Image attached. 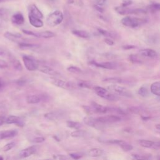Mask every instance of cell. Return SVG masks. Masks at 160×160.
Instances as JSON below:
<instances>
[{"mask_svg": "<svg viewBox=\"0 0 160 160\" xmlns=\"http://www.w3.org/2000/svg\"><path fill=\"white\" fill-rule=\"evenodd\" d=\"M63 20V15L60 11H55L53 13H50L47 18L46 23L51 27L56 26L62 23Z\"/></svg>", "mask_w": 160, "mask_h": 160, "instance_id": "1", "label": "cell"}, {"mask_svg": "<svg viewBox=\"0 0 160 160\" xmlns=\"http://www.w3.org/2000/svg\"><path fill=\"white\" fill-rule=\"evenodd\" d=\"M95 93H97L99 97L108 100L109 101H117L119 100L118 95L114 93H111L106 89L101 87H95L94 88Z\"/></svg>", "mask_w": 160, "mask_h": 160, "instance_id": "2", "label": "cell"}, {"mask_svg": "<svg viewBox=\"0 0 160 160\" xmlns=\"http://www.w3.org/2000/svg\"><path fill=\"white\" fill-rule=\"evenodd\" d=\"M49 82L52 84H53L55 86H56L59 88L65 89V90H73L75 88L76 86L75 84L67 81H64L62 80H59L56 78H49Z\"/></svg>", "mask_w": 160, "mask_h": 160, "instance_id": "3", "label": "cell"}, {"mask_svg": "<svg viewBox=\"0 0 160 160\" xmlns=\"http://www.w3.org/2000/svg\"><path fill=\"white\" fill-rule=\"evenodd\" d=\"M108 89L114 94L116 95H120L122 97H126L128 98L133 97L132 93L124 87H123L120 85H117L114 84L113 85H110L108 87Z\"/></svg>", "mask_w": 160, "mask_h": 160, "instance_id": "4", "label": "cell"}, {"mask_svg": "<svg viewBox=\"0 0 160 160\" xmlns=\"http://www.w3.org/2000/svg\"><path fill=\"white\" fill-rule=\"evenodd\" d=\"M145 23V21L137 18H133L130 16H126L121 19V23L127 27L136 28Z\"/></svg>", "mask_w": 160, "mask_h": 160, "instance_id": "5", "label": "cell"}, {"mask_svg": "<svg viewBox=\"0 0 160 160\" xmlns=\"http://www.w3.org/2000/svg\"><path fill=\"white\" fill-rule=\"evenodd\" d=\"M23 61L26 68L28 71H33L38 70L39 63L33 57L25 55L23 56Z\"/></svg>", "mask_w": 160, "mask_h": 160, "instance_id": "6", "label": "cell"}, {"mask_svg": "<svg viewBox=\"0 0 160 160\" xmlns=\"http://www.w3.org/2000/svg\"><path fill=\"white\" fill-rule=\"evenodd\" d=\"M91 110L93 113H99V114H106L108 112L116 111V110L110 108L106 106H104L101 104L97 103V102H92L91 103Z\"/></svg>", "mask_w": 160, "mask_h": 160, "instance_id": "7", "label": "cell"}, {"mask_svg": "<svg viewBox=\"0 0 160 160\" xmlns=\"http://www.w3.org/2000/svg\"><path fill=\"white\" fill-rule=\"evenodd\" d=\"M97 119L99 122L104 125L106 124H111L118 122L121 120L120 116L116 115H106L104 116L98 117Z\"/></svg>", "mask_w": 160, "mask_h": 160, "instance_id": "8", "label": "cell"}, {"mask_svg": "<svg viewBox=\"0 0 160 160\" xmlns=\"http://www.w3.org/2000/svg\"><path fill=\"white\" fill-rule=\"evenodd\" d=\"M83 121L84 122V123L87 124L89 126L93 127L94 128L96 129H101L103 128V126L104 124L101 123L100 122H99L97 118H93V117H90V116H87L85 117V118H83Z\"/></svg>", "mask_w": 160, "mask_h": 160, "instance_id": "9", "label": "cell"}, {"mask_svg": "<svg viewBox=\"0 0 160 160\" xmlns=\"http://www.w3.org/2000/svg\"><path fill=\"white\" fill-rule=\"evenodd\" d=\"M90 64L94 66L103 68V69H106V70H114V69H116L117 67V64L113 62L98 63L97 61H92L90 62Z\"/></svg>", "mask_w": 160, "mask_h": 160, "instance_id": "10", "label": "cell"}, {"mask_svg": "<svg viewBox=\"0 0 160 160\" xmlns=\"http://www.w3.org/2000/svg\"><path fill=\"white\" fill-rule=\"evenodd\" d=\"M116 11L120 15H128V14H134V13H145L146 12L143 9H131L128 8L127 7H116L115 8Z\"/></svg>", "mask_w": 160, "mask_h": 160, "instance_id": "11", "label": "cell"}, {"mask_svg": "<svg viewBox=\"0 0 160 160\" xmlns=\"http://www.w3.org/2000/svg\"><path fill=\"white\" fill-rule=\"evenodd\" d=\"M36 151H37V147L36 146H31L25 149H23L22 150H21L19 152L18 155L21 158H25L35 154L36 152Z\"/></svg>", "mask_w": 160, "mask_h": 160, "instance_id": "12", "label": "cell"}, {"mask_svg": "<svg viewBox=\"0 0 160 160\" xmlns=\"http://www.w3.org/2000/svg\"><path fill=\"white\" fill-rule=\"evenodd\" d=\"M38 70H39L43 73L48 74V75H50L52 77H58L60 75V73H58V71H56L55 70H53L51 67H49V66H46V65H41L40 66L39 65Z\"/></svg>", "mask_w": 160, "mask_h": 160, "instance_id": "13", "label": "cell"}, {"mask_svg": "<svg viewBox=\"0 0 160 160\" xmlns=\"http://www.w3.org/2000/svg\"><path fill=\"white\" fill-rule=\"evenodd\" d=\"M5 122L7 124H16L18 126L23 127L25 123L23 120L21 118L16 116H9L6 119H5Z\"/></svg>", "mask_w": 160, "mask_h": 160, "instance_id": "14", "label": "cell"}, {"mask_svg": "<svg viewBox=\"0 0 160 160\" xmlns=\"http://www.w3.org/2000/svg\"><path fill=\"white\" fill-rule=\"evenodd\" d=\"M18 134V131L16 130H6L0 132V140L12 139Z\"/></svg>", "mask_w": 160, "mask_h": 160, "instance_id": "15", "label": "cell"}, {"mask_svg": "<svg viewBox=\"0 0 160 160\" xmlns=\"http://www.w3.org/2000/svg\"><path fill=\"white\" fill-rule=\"evenodd\" d=\"M139 143L140 145L144 148H154V149H159V142H153L150 140H139Z\"/></svg>", "mask_w": 160, "mask_h": 160, "instance_id": "16", "label": "cell"}, {"mask_svg": "<svg viewBox=\"0 0 160 160\" xmlns=\"http://www.w3.org/2000/svg\"><path fill=\"white\" fill-rule=\"evenodd\" d=\"M139 53L143 56L150 58H155L158 56L157 52L155 50L150 48L141 49L139 51Z\"/></svg>", "mask_w": 160, "mask_h": 160, "instance_id": "17", "label": "cell"}, {"mask_svg": "<svg viewBox=\"0 0 160 160\" xmlns=\"http://www.w3.org/2000/svg\"><path fill=\"white\" fill-rule=\"evenodd\" d=\"M5 37L7 39H8L9 40L17 43H21V42H23L22 41L23 38L22 36L19 34H13L10 33V32H6L4 35Z\"/></svg>", "mask_w": 160, "mask_h": 160, "instance_id": "18", "label": "cell"}, {"mask_svg": "<svg viewBox=\"0 0 160 160\" xmlns=\"http://www.w3.org/2000/svg\"><path fill=\"white\" fill-rule=\"evenodd\" d=\"M29 21L30 24L35 28H41L43 26V22L40 18L35 17L29 14Z\"/></svg>", "mask_w": 160, "mask_h": 160, "instance_id": "19", "label": "cell"}, {"mask_svg": "<svg viewBox=\"0 0 160 160\" xmlns=\"http://www.w3.org/2000/svg\"><path fill=\"white\" fill-rule=\"evenodd\" d=\"M12 23L16 25H21L25 22V18L22 14L19 13H16L13 15L12 18Z\"/></svg>", "mask_w": 160, "mask_h": 160, "instance_id": "20", "label": "cell"}, {"mask_svg": "<svg viewBox=\"0 0 160 160\" xmlns=\"http://www.w3.org/2000/svg\"><path fill=\"white\" fill-rule=\"evenodd\" d=\"M29 14L32 16L40 19L43 18V15L42 13L40 12V10L35 5H31L29 7Z\"/></svg>", "mask_w": 160, "mask_h": 160, "instance_id": "21", "label": "cell"}, {"mask_svg": "<svg viewBox=\"0 0 160 160\" xmlns=\"http://www.w3.org/2000/svg\"><path fill=\"white\" fill-rule=\"evenodd\" d=\"M63 114L60 111H54L46 113L45 114V118L49 120H56L61 118Z\"/></svg>", "mask_w": 160, "mask_h": 160, "instance_id": "22", "label": "cell"}, {"mask_svg": "<svg viewBox=\"0 0 160 160\" xmlns=\"http://www.w3.org/2000/svg\"><path fill=\"white\" fill-rule=\"evenodd\" d=\"M72 33L79 38H81L83 39H88L90 37V35L87 31H84V30H73Z\"/></svg>", "mask_w": 160, "mask_h": 160, "instance_id": "23", "label": "cell"}, {"mask_svg": "<svg viewBox=\"0 0 160 160\" xmlns=\"http://www.w3.org/2000/svg\"><path fill=\"white\" fill-rule=\"evenodd\" d=\"M41 101V97L36 94L29 95L26 98V101L29 104H37Z\"/></svg>", "mask_w": 160, "mask_h": 160, "instance_id": "24", "label": "cell"}, {"mask_svg": "<svg viewBox=\"0 0 160 160\" xmlns=\"http://www.w3.org/2000/svg\"><path fill=\"white\" fill-rule=\"evenodd\" d=\"M18 45L20 48L23 49H35L39 48V45H38L27 43H25V42L19 43Z\"/></svg>", "mask_w": 160, "mask_h": 160, "instance_id": "25", "label": "cell"}, {"mask_svg": "<svg viewBox=\"0 0 160 160\" xmlns=\"http://www.w3.org/2000/svg\"><path fill=\"white\" fill-rule=\"evenodd\" d=\"M151 92L155 94L158 96L160 95V83L159 81H156L153 83L151 85Z\"/></svg>", "mask_w": 160, "mask_h": 160, "instance_id": "26", "label": "cell"}, {"mask_svg": "<svg viewBox=\"0 0 160 160\" xmlns=\"http://www.w3.org/2000/svg\"><path fill=\"white\" fill-rule=\"evenodd\" d=\"M103 153V150L100 148H93L88 151V155L91 157H99Z\"/></svg>", "mask_w": 160, "mask_h": 160, "instance_id": "27", "label": "cell"}, {"mask_svg": "<svg viewBox=\"0 0 160 160\" xmlns=\"http://www.w3.org/2000/svg\"><path fill=\"white\" fill-rule=\"evenodd\" d=\"M37 35H38V38L48 39L54 37L55 36V34L51 31H46L41 32V33H37Z\"/></svg>", "mask_w": 160, "mask_h": 160, "instance_id": "28", "label": "cell"}, {"mask_svg": "<svg viewBox=\"0 0 160 160\" xmlns=\"http://www.w3.org/2000/svg\"><path fill=\"white\" fill-rule=\"evenodd\" d=\"M118 145H119L124 151H130L133 150V146L123 140H120Z\"/></svg>", "mask_w": 160, "mask_h": 160, "instance_id": "29", "label": "cell"}, {"mask_svg": "<svg viewBox=\"0 0 160 160\" xmlns=\"http://www.w3.org/2000/svg\"><path fill=\"white\" fill-rule=\"evenodd\" d=\"M66 125L68 127L70 128L74 129V130H79V129H81L83 127L82 124H81L80 123L73 121H68L66 122Z\"/></svg>", "mask_w": 160, "mask_h": 160, "instance_id": "30", "label": "cell"}, {"mask_svg": "<svg viewBox=\"0 0 160 160\" xmlns=\"http://www.w3.org/2000/svg\"><path fill=\"white\" fill-rule=\"evenodd\" d=\"M87 134V133L83 130H81L80 129L77 130L71 133V136L74 138H82L86 136Z\"/></svg>", "mask_w": 160, "mask_h": 160, "instance_id": "31", "label": "cell"}, {"mask_svg": "<svg viewBox=\"0 0 160 160\" xmlns=\"http://www.w3.org/2000/svg\"><path fill=\"white\" fill-rule=\"evenodd\" d=\"M11 62H12V65L13 66L14 68L16 69L18 71H21L23 70V67L22 65H21V63L19 62V60H18L17 59L13 58L11 59Z\"/></svg>", "mask_w": 160, "mask_h": 160, "instance_id": "32", "label": "cell"}, {"mask_svg": "<svg viewBox=\"0 0 160 160\" xmlns=\"http://www.w3.org/2000/svg\"><path fill=\"white\" fill-rule=\"evenodd\" d=\"M77 86L83 88H91L92 85L90 83L86 81H79L77 83Z\"/></svg>", "mask_w": 160, "mask_h": 160, "instance_id": "33", "label": "cell"}, {"mask_svg": "<svg viewBox=\"0 0 160 160\" xmlns=\"http://www.w3.org/2000/svg\"><path fill=\"white\" fill-rule=\"evenodd\" d=\"M98 31L101 35H102L104 36H106L107 38H114V35L111 33V32H110L107 30L103 29L102 28H98Z\"/></svg>", "mask_w": 160, "mask_h": 160, "instance_id": "34", "label": "cell"}, {"mask_svg": "<svg viewBox=\"0 0 160 160\" xmlns=\"http://www.w3.org/2000/svg\"><path fill=\"white\" fill-rule=\"evenodd\" d=\"M103 82L106 83H110L113 84H116V83H121L123 82V80L120 78H108L104 79Z\"/></svg>", "mask_w": 160, "mask_h": 160, "instance_id": "35", "label": "cell"}, {"mask_svg": "<svg viewBox=\"0 0 160 160\" xmlns=\"http://www.w3.org/2000/svg\"><path fill=\"white\" fill-rule=\"evenodd\" d=\"M9 12L8 10L5 8H0V17L3 19H6L8 18Z\"/></svg>", "mask_w": 160, "mask_h": 160, "instance_id": "36", "label": "cell"}, {"mask_svg": "<svg viewBox=\"0 0 160 160\" xmlns=\"http://www.w3.org/2000/svg\"><path fill=\"white\" fill-rule=\"evenodd\" d=\"M138 94L143 97H148V95L149 94V91L146 87H142L139 89V90H138Z\"/></svg>", "mask_w": 160, "mask_h": 160, "instance_id": "37", "label": "cell"}, {"mask_svg": "<svg viewBox=\"0 0 160 160\" xmlns=\"http://www.w3.org/2000/svg\"><path fill=\"white\" fill-rule=\"evenodd\" d=\"M129 60L130 61H131L133 63H136V64H141L142 63V61L138 58V56L137 55H131L129 56Z\"/></svg>", "mask_w": 160, "mask_h": 160, "instance_id": "38", "label": "cell"}, {"mask_svg": "<svg viewBox=\"0 0 160 160\" xmlns=\"http://www.w3.org/2000/svg\"><path fill=\"white\" fill-rule=\"evenodd\" d=\"M67 70L70 72V73H74V74H80L81 73H82V70L77 67V66H71L70 67H68L67 68Z\"/></svg>", "mask_w": 160, "mask_h": 160, "instance_id": "39", "label": "cell"}, {"mask_svg": "<svg viewBox=\"0 0 160 160\" xmlns=\"http://www.w3.org/2000/svg\"><path fill=\"white\" fill-rule=\"evenodd\" d=\"M15 146V142L9 143L6 144V145H5L2 148V151H8L10 150H12L13 148H14Z\"/></svg>", "mask_w": 160, "mask_h": 160, "instance_id": "40", "label": "cell"}, {"mask_svg": "<svg viewBox=\"0 0 160 160\" xmlns=\"http://www.w3.org/2000/svg\"><path fill=\"white\" fill-rule=\"evenodd\" d=\"M45 141V138L44 137L38 136V137L33 138V140H32L31 141L34 143H41L44 142Z\"/></svg>", "mask_w": 160, "mask_h": 160, "instance_id": "41", "label": "cell"}, {"mask_svg": "<svg viewBox=\"0 0 160 160\" xmlns=\"http://www.w3.org/2000/svg\"><path fill=\"white\" fill-rule=\"evenodd\" d=\"M8 67V63L5 60L0 59V68L5 69V68H7Z\"/></svg>", "mask_w": 160, "mask_h": 160, "instance_id": "42", "label": "cell"}, {"mask_svg": "<svg viewBox=\"0 0 160 160\" xmlns=\"http://www.w3.org/2000/svg\"><path fill=\"white\" fill-rule=\"evenodd\" d=\"M150 9L152 11H154V12H156V11H159L160 9V5L158 3H154L150 5Z\"/></svg>", "mask_w": 160, "mask_h": 160, "instance_id": "43", "label": "cell"}, {"mask_svg": "<svg viewBox=\"0 0 160 160\" xmlns=\"http://www.w3.org/2000/svg\"><path fill=\"white\" fill-rule=\"evenodd\" d=\"M23 33L25 34H26L28 35H31V36H35V37H37L38 38V35H37V33H35V32L33 31H29V30H25V29H23L22 30Z\"/></svg>", "mask_w": 160, "mask_h": 160, "instance_id": "44", "label": "cell"}, {"mask_svg": "<svg viewBox=\"0 0 160 160\" xmlns=\"http://www.w3.org/2000/svg\"><path fill=\"white\" fill-rule=\"evenodd\" d=\"M73 159H80L81 157H82V155L80 153H70L69 155Z\"/></svg>", "mask_w": 160, "mask_h": 160, "instance_id": "45", "label": "cell"}, {"mask_svg": "<svg viewBox=\"0 0 160 160\" xmlns=\"http://www.w3.org/2000/svg\"><path fill=\"white\" fill-rule=\"evenodd\" d=\"M104 42L106 43V44L110 45V46H112L114 45V41L110 39V38H106L104 39Z\"/></svg>", "mask_w": 160, "mask_h": 160, "instance_id": "46", "label": "cell"}, {"mask_svg": "<svg viewBox=\"0 0 160 160\" xmlns=\"http://www.w3.org/2000/svg\"><path fill=\"white\" fill-rule=\"evenodd\" d=\"M53 158L56 159H68V157L63 155H58L56 156L55 155L53 156Z\"/></svg>", "mask_w": 160, "mask_h": 160, "instance_id": "47", "label": "cell"}, {"mask_svg": "<svg viewBox=\"0 0 160 160\" xmlns=\"http://www.w3.org/2000/svg\"><path fill=\"white\" fill-rule=\"evenodd\" d=\"M131 156L134 159H146L147 158L146 156H143V155H137V154H133Z\"/></svg>", "mask_w": 160, "mask_h": 160, "instance_id": "48", "label": "cell"}, {"mask_svg": "<svg viewBox=\"0 0 160 160\" xmlns=\"http://www.w3.org/2000/svg\"><path fill=\"white\" fill-rule=\"evenodd\" d=\"M132 4V1H130V0H127V1H125L123 3L121 6L123 7H128L129 5Z\"/></svg>", "mask_w": 160, "mask_h": 160, "instance_id": "49", "label": "cell"}, {"mask_svg": "<svg viewBox=\"0 0 160 160\" xmlns=\"http://www.w3.org/2000/svg\"><path fill=\"white\" fill-rule=\"evenodd\" d=\"M96 2L99 6H103L105 4L106 0H95Z\"/></svg>", "mask_w": 160, "mask_h": 160, "instance_id": "50", "label": "cell"}, {"mask_svg": "<svg viewBox=\"0 0 160 160\" xmlns=\"http://www.w3.org/2000/svg\"><path fill=\"white\" fill-rule=\"evenodd\" d=\"M134 48H135V46L133 45H125L123 47V48L124 49H133Z\"/></svg>", "mask_w": 160, "mask_h": 160, "instance_id": "51", "label": "cell"}, {"mask_svg": "<svg viewBox=\"0 0 160 160\" xmlns=\"http://www.w3.org/2000/svg\"><path fill=\"white\" fill-rule=\"evenodd\" d=\"M100 6H99V5H96V6H95V8L97 9L98 11L99 12H100V13H103V9L102 8H101Z\"/></svg>", "mask_w": 160, "mask_h": 160, "instance_id": "52", "label": "cell"}, {"mask_svg": "<svg viewBox=\"0 0 160 160\" xmlns=\"http://www.w3.org/2000/svg\"><path fill=\"white\" fill-rule=\"evenodd\" d=\"M5 122V118L3 116H0V126H2Z\"/></svg>", "mask_w": 160, "mask_h": 160, "instance_id": "53", "label": "cell"}, {"mask_svg": "<svg viewBox=\"0 0 160 160\" xmlns=\"http://www.w3.org/2000/svg\"><path fill=\"white\" fill-rule=\"evenodd\" d=\"M6 55V51L2 48H0V56H5Z\"/></svg>", "mask_w": 160, "mask_h": 160, "instance_id": "54", "label": "cell"}, {"mask_svg": "<svg viewBox=\"0 0 160 160\" xmlns=\"http://www.w3.org/2000/svg\"><path fill=\"white\" fill-rule=\"evenodd\" d=\"M3 82L2 81L1 79H0V89L3 88Z\"/></svg>", "mask_w": 160, "mask_h": 160, "instance_id": "55", "label": "cell"}, {"mask_svg": "<svg viewBox=\"0 0 160 160\" xmlns=\"http://www.w3.org/2000/svg\"><path fill=\"white\" fill-rule=\"evenodd\" d=\"M156 128H157V129H158V130H159V124L156 125Z\"/></svg>", "mask_w": 160, "mask_h": 160, "instance_id": "56", "label": "cell"}, {"mask_svg": "<svg viewBox=\"0 0 160 160\" xmlns=\"http://www.w3.org/2000/svg\"><path fill=\"white\" fill-rule=\"evenodd\" d=\"M2 159H3V157L0 156V160H2Z\"/></svg>", "mask_w": 160, "mask_h": 160, "instance_id": "57", "label": "cell"}, {"mask_svg": "<svg viewBox=\"0 0 160 160\" xmlns=\"http://www.w3.org/2000/svg\"><path fill=\"white\" fill-rule=\"evenodd\" d=\"M2 2H3V0H0V3Z\"/></svg>", "mask_w": 160, "mask_h": 160, "instance_id": "58", "label": "cell"}]
</instances>
